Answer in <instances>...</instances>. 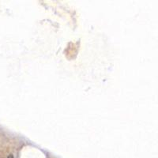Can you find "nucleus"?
<instances>
[{
  "mask_svg": "<svg viewBox=\"0 0 158 158\" xmlns=\"http://www.w3.org/2000/svg\"><path fill=\"white\" fill-rule=\"evenodd\" d=\"M7 158H14V156L12 155V154H10V155L7 157Z\"/></svg>",
  "mask_w": 158,
  "mask_h": 158,
  "instance_id": "1",
  "label": "nucleus"
}]
</instances>
